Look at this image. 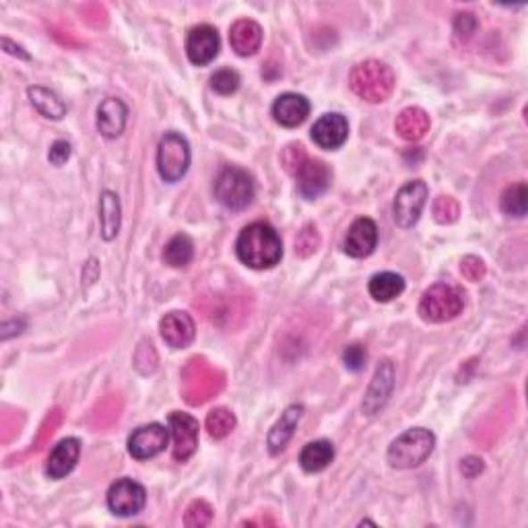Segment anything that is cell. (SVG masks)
<instances>
[{
    "label": "cell",
    "mask_w": 528,
    "mask_h": 528,
    "mask_svg": "<svg viewBox=\"0 0 528 528\" xmlns=\"http://www.w3.org/2000/svg\"><path fill=\"white\" fill-rule=\"evenodd\" d=\"M210 87L217 91L219 95H231L235 94L237 87H240V75L231 69L217 70L213 77H210Z\"/></svg>",
    "instance_id": "836d02e7"
},
{
    "label": "cell",
    "mask_w": 528,
    "mask_h": 528,
    "mask_svg": "<svg viewBox=\"0 0 528 528\" xmlns=\"http://www.w3.org/2000/svg\"><path fill=\"white\" fill-rule=\"evenodd\" d=\"M435 438L433 433L425 427H415L407 429L405 433H400L396 438L391 448H388V465L392 468H415L429 458V454L433 452Z\"/></svg>",
    "instance_id": "3957f363"
},
{
    "label": "cell",
    "mask_w": 528,
    "mask_h": 528,
    "mask_svg": "<svg viewBox=\"0 0 528 528\" xmlns=\"http://www.w3.org/2000/svg\"><path fill=\"white\" fill-rule=\"evenodd\" d=\"M235 415L226 407H217L207 415V432L210 438L221 440L234 432Z\"/></svg>",
    "instance_id": "f546056e"
},
{
    "label": "cell",
    "mask_w": 528,
    "mask_h": 528,
    "mask_svg": "<svg viewBox=\"0 0 528 528\" xmlns=\"http://www.w3.org/2000/svg\"><path fill=\"white\" fill-rule=\"evenodd\" d=\"M169 429L174 435V458L177 462H186L198 448V421L188 413H171Z\"/></svg>",
    "instance_id": "7c38bea8"
},
{
    "label": "cell",
    "mask_w": 528,
    "mask_h": 528,
    "mask_svg": "<svg viewBox=\"0 0 528 528\" xmlns=\"http://www.w3.org/2000/svg\"><path fill=\"white\" fill-rule=\"evenodd\" d=\"M394 388V363L391 359H382L380 366L375 367V374L372 378L366 396H363L361 411L367 417H374L375 413H380L384 405L391 399Z\"/></svg>",
    "instance_id": "30bf717a"
},
{
    "label": "cell",
    "mask_w": 528,
    "mask_h": 528,
    "mask_svg": "<svg viewBox=\"0 0 528 528\" xmlns=\"http://www.w3.org/2000/svg\"><path fill=\"white\" fill-rule=\"evenodd\" d=\"M375 243H378V227L367 217H359L349 227L342 248L353 259H366L374 252Z\"/></svg>",
    "instance_id": "9a60e30c"
},
{
    "label": "cell",
    "mask_w": 528,
    "mask_h": 528,
    "mask_svg": "<svg viewBox=\"0 0 528 528\" xmlns=\"http://www.w3.org/2000/svg\"><path fill=\"white\" fill-rule=\"evenodd\" d=\"M160 330L163 341L168 342L171 349H184L188 347L190 342L194 341L196 334V326L194 320L190 318V314L186 312H169L165 314L161 322H160Z\"/></svg>",
    "instance_id": "2e32d148"
},
{
    "label": "cell",
    "mask_w": 528,
    "mask_h": 528,
    "mask_svg": "<svg viewBox=\"0 0 528 528\" xmlns=\"http://www.w3.org/2000/svg\"><path fill=\"white\" fill-rule=\"evenodd\" d=\"M169 432L161 424H149L138 427L128 438V452L136 460H149L165 450Z\"/></svg>",
    "instance_id": "8fae6325"
},
{
    "label": "cell",
    "mask_w": 528,
    "mask_h": 528,
    "mask_svg": "<svg viewBox=\"0 0 528 528\" xmlns=\"http://www.w3.org/2000/svg\"><path fill=\"white\" fill-rule=\"evenodd\" d=\"M394 72L388 64L380 61H366L353 66L349 75V85L353 94L361 97L363 102L382 103L394 89Z\"/></svg>",
    "instance_id": "7a4b0ae2"
},
{
    "label": "cell",
    "mask_w": 528,
    "mask_h": 528,
    "mask_svg": "<svg viewBox=\"0 0 528 528\" xmlns=\"http://www.w3.org/2000/svg\"><path fill=\"white\" fill-rule=\"evenodd\" d=\"M78 454H81V441L77 438H66L58 441L54 450L50 452L48 465H45V473L50 479H62L69 474L72 468L77 466Z\"/></svg>",
    "instance_id": "ffe728a7"
},
{
    "label": "cell",
    "mask_w": 528,
    "mask_h": 528,
    "mask_svg": "<svg viewBox=\"0 0 528 528\" xmlns=\"http://www.w3.org/2000/svg\"><path fill=\"white\" fill-rule=\"evenodd\" d=\"M460 468H462V473H465V477L473 479V477H477L481 471H483V460L477 458V457H466L465 460H462Z\"/></svg>",
    "instance_id": "ab89813d"
},
{
    "label": "cell",
    "mask_w": 528,
    "mask_h": 528,
    "mask_svg": "<svg viewBox=\"0 0 528 528\" xmlns=\"http://www.w3.org/2000/svg\"><path fill=\"white\" fill-rule=\"evenodd\" d=\"M465 308V293L462 289L454 285H446V283H435L425 293L421 295L419 301V316L425 322H440L454 320Z\"/></svg>",
    "instance_id": "277c9868"
},
{
    "label": "cell",
    "mask_w": 528,
    "mask_h": 528,
    "mask_svg": "<svg viewBox=\"0 0 528 528\" xmlns=\"http://www.w3.org/2000/svg\"><path fill=\"white\" fill-rule=\"evenodd\" d=\"M229 42L235 54L252 56L259 52L262 44V28L252 19H240V21L231 25Z\"/></svg>",
    "instance_id": "44dd1931"
},
{
    "label": "cell",
    "mask_w": 528,
    "mask_h": 528,
    "mask_svg": "<svg viewBox=\"0 0 528 528\" xmlns=\"http://www.w3.org/2000/svg\"><path fill=\"white\" fill-rule=\"evenodd\" d=\"M349 136L347 118L341 114H325L312 128V138L320 149L334 151L345 144Z\"/></svg>",
    "instance_id": "e0dca14e"
},
{
    "label": "cell",
    "mask_w": 528,
    "mask_h": 528,
    "mask_svg": "<svg viewBox=\"0 0 528 528\" xmlns=\"http://www.w3.org/2000/svg\"><path fill=\"white\" fill-rule=\"evenodd\" d=\"M127 116H128V110L122 99L118 97L103 99L97 110V130L102 132L105 138L120 136L124 127H127Z\"/></svg>",
    "instance_id": "d6986e66"
},
{
    "label": "cell",
    "mask_w": 528,
    "mask_h": 528,
    "mask_svg": "<svg viewBox=\"0 0 528 528\" xmlns=\"http://www.w3.org/2000/svg\"><path fill=\"white\" fill-rule=\"evenodd\" d=\"M190 168V144L177 132H165L157 149V169L165 182L174 184L186 176Z\"/></svg>",
    "instance_id": "8992f818"
},
{
    "label": "cell",
    "mask_w": 528,
    "mask_h": 528,
    "mask_svg": "<svg viewBox=\"0 0 528 528\" xmlns=\"http://www.w3.org/2000/svg\"><path fill=\"white\" fill-rule=\"evenodd\" d=\"M334 458V446L328 440H316L303 448L300 454V462L303 471L308 473H320L333 462Z\"/></svg>",
    "instance_id": "cb8c5ba5"
},
{
    "label": "cell",
    "mask_w": 528,
    "mask_h": 528,
    "mask_svg": "<svg viewBox=\"0 0 528 528\" xmlns=\"http://www.w3.org/2000/svg\"><path fill=\"white\" fill-rule=\"evenodd\" d=\"M70 157V144L66 141H56L54 144H52L50 153H48V160L50 163L54 165H64L66 161H69Z\"/></svg>",
    "instance_id": "f35d334b"
},
{
    "label": "cell",
    "mask_w": 528,
    "mask_h": 528,
    "mask_svg": "<svg viewBox=\"0 0 528 528\" xmlns=\"http://www.w3.org/2000/svg\"><path fill=\"white\" fill-rule=\"evenodd\" d=\"M320 246V235L318 229L314 226H306L295 237V254H300L301 259L312 256Z\"/></svg>",
    "instance_id": "d6a6232c"
},
{
    "label": "cell",
    "mask_w": 528,
    "mask_h": 528,
    "mask_svg": "<svg viewBox=\"0 0 528 528\" xmlns=\"http://www.w3.org/2000/svg\"><path fill=\"white\" fill-rule=\"evenodd\" d=\"M427 201V184L424 180H413L407 182L405 186H400L394 198V221L396 226L402 229L413 227L419 221L421 210L425 207Z\"/></svg>",
    "instance_id": "ba28073f"
},
{
    "label": "cell",
    "mask_w": 528,
    "mask_h": 528,
    "mask_svg": "<svg viewBox=\"0 0 528 528\" xmlns=\"http://www.w3.org/2000/svg\"><path fill=\"white\" fill-rule=\"evenodd\" d=\"M429 116L425 110L421 108H405L396 116L394 128L399 132V136L405 138V141H421L429 132Z\"/></svg>",
    "instance_id": "603a6c76"
},
{
    "label": "cell",
    "mask_w": 528,
    "mask_h": 528,
    "mask_svg": "<svg viewBox=\"0 0 528 528\" xmlns=\"http://www.w3.org/2000/svg\"><path fill=\"white\" fill-rule=\"evenodd\" d=\"M308 160L309 157L306 155V149H303L300 143H289L287 147L281 151V163L285 165V169L293 176L301 169V165Z\"/></svg>",
    "instance_id": "e575fe53"
},
{
    "label": "cell",
    "mask_w": 528,
    "mask_h": 528,
    "mask_svg": "<svg viewBox=\"0 0 528 528\" xmlns=\"http://www.w3.org/2000/svg\"><path fill=\"white\" fill-rule=\"evenodd\" d=\"M221 386V375L209 367L207 361L198 358L188 361V367L184 369V394L190 405H202L204 400L219 392Z\"/></svg>",
    "instance_id": "52a82bcc"
},
{
    "label": "cell",
    "mask_w": 528,
    "mask_h": 528,
    "mask_svg": "<svg viewBox=\"0 0 528 528\" xmlns=\"http://www.w3.org/2000/svg\"><path fill=\"white\" fill-rule=\"evenodd\" d=\"M99 219H102V237L103 240H114L120 229V201L114 193L105 190L99 204Z\"/></svg>",
    "instance_id": "4316f807"
},
{
    "label": "cell",
    "mask_w": 528,
    "mask_h": 528,
    "mask_svg": "<svg viewBox=\"0 0 528 528\" xmlns=\"http://www.w3.org/2000/svg\"><path fill=\"white\" fill-rule=\"evenodd\" d=\"M186 54L193 64L207 66L219 54V33H217L215 28H210V25H196L188 33Z\"/></svg>",
    "instance_id": "5bb4252c"
},
{
    "label": "cell",
    "mask_w": 528,
    "mask_h": 528,
    "mask_svg": "<svg viewBox=\"0 0 528 528\" xmlns=\"http://www.w3.org/2000/svg\"><path fill=\"white\" fill-rule=\"evenodd\" d=\"M342 361H345L347 369H351V372H359V369L366 367L367 349L363 347L361 342H353V345H349L345 351H342Z\"/></svg>",
    "instance_id": "d590c367"
},
{
    "label": "cell",
    "mask_w": 528,
    "mask_h": 528,
    "mask_svg": "<svg viewBox=\"0 0 528 528\" xmlns=\"http://www.w3.org/2000/svg\"><path fill=\"white\" fill-rule=\"evenodd\" d=\"M460 273L465 276L466 281H473L477 283L485 276L487 268H485V262L479 259V256H465L460 262Z\"/></svg>",
    "instance_id": "74e56055"
},
{
    "label": "cell",
    "mask_w": 528,
    "mask_h": 528,
    "mask_svg": "<svg viewBox=\"0 0 528 528\" xmlns=\"http://www.w3.org/2000/svg\"><path fill=\"white\" fill-rule=\"evenodd\" d=\"M301 413H303L301 405H292V407L285 408V413L281 415V419L276 421L273 429L268 432L267 446H268L270 454H279V452L285 450L289 440L293 438L297 421L301 419Z\"/></svg>",
    "instance_id": "7402d4cb"
},
{
    "label": "cell",
    "mask_w": 528,
    "mask_h": 528,
    "mask_svg": "<svg viewBox=\"0 0 528 528\" xmlns=\"http://www.w3.org/2000/svg\"><path fill=\"white\" fill-rule=\"evenodd\" d=\"M144 487L132 479H118L108 491V507L116 516H136L144 507Z\"/></svg>",
    "instance_id": "9c48e42d"
},
{
    "label": "cell",
    "mask_w": 528,
    "mask_h": 528,
    "mask_svg": "<svg viewBox=\"0 0 528 528\" xmlns=\"http://www.w3.org/2000/svg\"><path fill=\"white\" fill-rule=\"evenodd\" d=\"M295 180L297 193L306 198V201H316V198L322 196L328 190L330 180H333V171H330L325 161L308 160L295 174Z\"/></svg>",
    "instance_id": "4fadbf2b"
},
{
    "label": "cell",
    "mask_w": 528,
    "mask_h": 528,
    "mask_svg": "<svg viewBox=\"0 0 528 528\" xmlns=\"http://www.w3.org/2000/svg\"><path fill=\"white\" fill-rule=\"evenodd\" d=\"M29 102L33 108H36L44 118H50V120H62L66 116V103L58 97L54 91L45 87H29L28 89Z\"/></svg>",
    "instance_id": "d4e9b609"
},
{
    "label": "cell",
    "mask_w": 528,
    "mask_h": 528,
    "mask_svg": "<svg viewBox=\"0 0 528 528\" xmlns=\"http://www.w3.org/2000/svg\"><path fill=\"white\" fill-rule=\"evenodd\" d=\"M460 215V204L457 198L452 196H438L433 202V217L435 221L441 223V226H450L458 219Z\"/></svg>",
    "instance_id": "1f68e13d"
},
{
    "label": "cell",
    "mask_w": 528,
    "mask_h": 528,
    "mask_svg": "<svg viewBox=\"0 0 528 528\" xmlns=\"http://www.w3.org/2000/svg\"><path fill=\"white\" fill-rule=\"evenodd\" d=\"M213 520V507H210L204 499H194L188 506L186 514H184V524L188 528H202L209 526Z\"/></svg>",
    "instance_id": "4dcf8cb0"
},
{
    "label": "cell",
    "mask_w": 528,
    "mask_h": 528,
    "mask_svg": "<svg viewBox=\"0 0 528 528\" xmlns=\"http://www.w3.org/2000/svg\"><path fill=\"white\" fill-rule=\"evenodd\" d=\"M256 186L246 169L226 168L215 180V196L229 210H243L254 201Z\"/></svg>",
    "instance_id": "5b68a950"
},
{
    "label": "cell",
    "mask_w": 528,
    "mask_h": 528,
    "mask_svg": "<svg viewBox=\"0 0 528 528\" xmlns=\"http://www.w3.org/2000/svg\"><path fill=\"white\" fill-rule=\"evenodd\" d=\"M235 252L237 259L250 268H273L283 259V242L273 226L256 221L240 231V237L235 242Z\"/></svg>",
    "instance_id": "6da1fadb"
},
{
    "label": "cell",
    "mask_w": 528,
    "mask_h": 528,
    "mask_svg": "<svg viewBox=\"0 0 528 528\" xmlns=\"http://www.w3.org/2000/svg\"><path fill=\"white\" fill-rule=\"evenodd\" d=\"M275 120L285 128H295L309 116V102L300 94H283L273 103Z\"/></svg>",
    "instance_id": "ac0fdd59"
},
{
    "label": "cell",
    "mask_w": 528,
    "mask_h": 528,
    "mask_svg": "<svg viewBox=\"0 0 528 528\" xmlns=\"http://www.w3.org/2000/svg\"><path fill=\"white\" fill-rule=\"evenodd\" d=\"M499 207L506 215L510 217H524L528 207V188L524 182L514 184V186L506 188L504 194L499 198Z\"/></svg>",
    "instance_id": "f1b7e54d"
},
{
    "label": "cell",
    "mask_w": 528,
    "mask_h": 528,
    "mask_svg": "<svg viewBox=\"0 0 528 528\" xmlns=\"http://www.w3.org/2000/svg\"><path fill=\"white\" fill-rule=\"evenodd\" d=\"M367 289L375 301L386 303L405 292V279L396 273H378L369 279Z\"/></svg>",
    "instance_id": "484cf974"
},
{
    "label": "cell",
    "mask_w": 528,
    "mask_h": 528,
    "mask_svg": "<svg viewBox=\"0 0 528 528\" xmlns=\"http://www.w3.org/2000/svg\"><path fill=\"white\" fill-rule=\"evenodd\" d=\"M474 31H477V19H474L473 12H460L454 19V36H457L458 42H468Z\"/></svg>",
    "instance_id": "8d00e7d4"
},
{
    "label": "cell",
    "mask_w": 528,
    "mask_h": 528,
    "mask_svg": "<svg viewBox=\"0 0 528 528\" xmlns=\"http://www.w3.org/2000/svg\"><path fill=\"white\" fill-rule=\"evenodd\" d=\"M194 256V246H193V240H190L188 235L184 234H177L171 237L168 242V246L163 250V260L165 264H169V267L174 268H182L190 264Z\"/></svg>",
    "instance_id": "83f0119b"
},
{
    "label": "cell",
    "mask_w": 528,
    "mask_h": 528,
    "mask_svg": "<svg viewBox=\"0 0 528 528\" xmlns=\"http://www.w3.org/2000/svg\"><path fill=\"white\" fill-rule=\"evenodd\" d=\"M3 45H4V50H6V52H9V54H12V56H19V58H23V61H28V58H29V56H28V54H25V52H23V48H21V45H15V44H12V42H11V39H9V37H3Z\"/></svg>",
    "instance_id": "60d3db41"
}]
</instances>
